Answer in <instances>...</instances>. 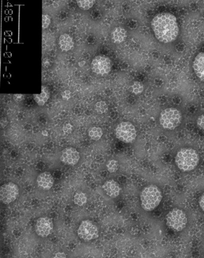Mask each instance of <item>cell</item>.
<instances>
[{
    "label": "cell",
    "instance_id": "1",
    "mask_svg": "<svg viewBox=\"0 0 204 258\" xmlns=\"http://www.w3.org/2000/svg\"><path fill=\"white\" fill-rule=\"evenodd\" d=\"M152 28L157 39L160 42L168 43L177 39L178 27L175 16L169 13H161L153 18Z\"/></svg>",
    "mask_w": 204,
    "mask_h": 258
},
{
    "label": "cell",
    "instance_id": "2",
    "mask_svg": "<svg viewBox=\"0 0 204 258\" xmlns=\"http://www.w3.org/2000/svg\"><path fill=\"white\" fill-rule=\"evenodd\" d=\"M141 207L146 212L155 210L162 200L161 190L155 185L144 187L140 195Z\"/></svg>",
    "mask_w": 204,
    "mask_h": 258
},
{
    "label": "cell",
    "instance_id": "3",
    "mask_svg": "<svg viewBox=\"0 0 204 258\" xmlns=\"http://www.w3.org/2000/svg\"><path fill=\"white\" fill-rule=\"evenodd\" d=\"M175 161L179 169L188 172L194 169L198 165L199 157L195 150L185 148L178 151Z\"/></svg>",
    "mask_w": 204,
    "mask_h": 258
},
{
    "label": "cell",
    "instance_id": "4",
    "mask_svg": "<svg viewBox=\"0 0 204 258\" xmlns=\"http://www.w3.org/2000/svg\"><path fill=\"white\" fill-rule=\"evenodd\" d=\"M159 121L162 127L173 130L181 123V112L174 108L166 109L161 112Z\"/></svg>",
    "mask_w": 204,
    "mask_h": 258
},
{
    "label": "cell",
    "instance_id": "5",
    "mask_svg": "<svg viewBox=\"0 0 204 258\" xmlns=\"http://www.w3.org/2000/svg\"><path fill=\"white\" fill-rule=\"evenodd\" d=\"M166 221L169 228L175 231H181L186 227L187 218L183 210L174 209L168 213Z\"/></svg>",
    "mask_w": 204,
    "mask_h": 258
},
{
    "label": "cell",
    "instance_id": "6",
    "mask_svg": "<svg viewBox=\"0 0 204 258\" xmlns=\"http://www.w3.org/2000/svg\"><path fill=\"white\" fill-rule=\"evenodd\" d=\"M118 139L125 143H131L136 140L137 131L134 125L130 122H122L115 131Z\"/></svg>",
    "mask_w": 204,
    "mask_h": 258
},
{
    "label": "cell",
    "instance_id": "7",
    "mask_svg": "<svg viewBox=\"0 0 204 258\" xmlns=\"http://www.w3.org/2000/svg\"><path fill=\"white\" fill-rule=\"evenodd\" d=\"M77 234L81 240L89 241L99 237V231L97 226L89 220L81 222L77 229Z\"/></svg>",
    "mask_w": 204,
    "mask_h": 258
},
{
    "label": "cell",
    "instance_id": "8",
    "mask_svg": "<svg viewBox=\"0 0 204 258\" xmlns=\"http://www.w3.org/2000/svg\"><path fill=\"white\" fill-rule=\"evenodd\" d=\"M20 195L18 185L14 182H9L2 185L0 189V199L4 204H9L17 200Z\"/></svg>",
    "mask_w": 204,
    "mask_h": 258
},
{
    "label": "cell",
    "instance_id": "9",
    "mask_svg": "<svg viewBox=\"0 0 204 258\" xmlns=\"http://www.w3.org/2000/svg\"><path fill=\"white\" fill-rule=\"evenodd\" d=\"M91 66L94 73L103 76L111 71L112 62L107 56L99 55L93 58Z\"/></svg>",
    "mask_w": 204,
    "mask_h": 258
},
{
    "label": "cell",
    "instance_id": "10",
    "mask_svg": "<svg viewBox=\"0 0 204 258\" xmlns=\"http://www.w3.org/2000/svg\"><path fill=\"white\" fill-rule=\"evenodd\" d=\"M53 230L52 220L48 217H42L37 220L36 224V234L39 237L45 238L51 235Z\"/></svg>",
    "mask_w": 204,
    "mask_h": 258
},
{
    "label": "cell",
    "instance_id": "11",
    "mask_svg": "<svg viewBox=\"0 0 204 258\" xmlns=\"http://www.w3.org/2000/svg\"><path fill=\"white\" fill-rule=\"evenodd\" d=\"M80 155L78 151L74 148H66L62 151L61 156V162L66 165L74 166L76 165L79 161Z\"/></svg>",
    "mask_w": 204,
    "mask_h": 258
},
{
    "label": "cell",
    "instance_id": "12",
    "mask_svg": "<svg viewBox=\"0 0 204 258\" xmlns=\"http://www.w3.org/2000/svg\"><path fill=\"white\" fill-rule=\"evenodd\" d=\"M37 184L38 187L43 190H49L54 184V178L51 173L44 172L40 174L37 178Z\"/></svg>",
    "mask_w": 204,
    "mask_h": 258
},
{
    "label": "cell",
    "instance_id": "13",
    "mask_svg": "<svg viewBox=\"0 0 204 258\" xmlns=\"http://www.w3.org/2000/svg\"><path fill=\"white\" fill-rule=\"evenodd\" d=\"M103 188L106 191V194L112 198L118 197L121 191L120 185L114 180L107 181L103 184Z\"/></svg>",
    "mask_w": 204,
    "mask_h": 258
},
{
    "label": "cell",
    "instance_id": "14",
    "mask_svg": "<svg viewBox=\"0 0 204 258\" xmlns=\"http://www.w3.org/2000/svg\"><path fill=\"white\" fill-rule=\"evenodd\" d=\"M193 69L196 76L204 82V52L198 53L194 58Z\"/></svg>",
    "mask_w": 204,
    "mask_h": 258
},
{
    "label": "cell",
    "instance_id": "15",
    "mask_svg": "<svg viewBox=\"0 0 204 258\" xmlns=\"http://www.w3.org/2000/svg\"><path fill=\"white\" fill-rule=\"evenodd\" d=\"M59 46L64 51H70L73 48L74 42L72 37L67 34H62L59 38Z\"/></svg>",
    "mask_w": 204,
    "mask_h": 258
},
{
    "label": "cell",
    "instance_id": "16",
    "mask_svg": "<svg viewBox=\"0 0 204 258\" xmlns=\"http://www.w3.org/2000/svg\"><path fill=\"white\" fill-rule=\"evenodd\" d=\"M127 37V31L122 27L116 28L112 34L113 42L115 43L123 42Z\"/></svg>",
    "mask_w": 204,
    "mask_h": 258
},
{
    "label": "cell",
    "instance_id": "17",
    "mask_svg": "<svg viewBox=\"0 0 204 258\" xmlns=\"http://www.w3.org/2000/svg\"><path fill=\"white\" fill-rule=\"evenodd\" d=\"M50 97L49 91L45 86L42 87V91L39 94H34V98L40 106H43L48 101Z\"/></svg>",
    "mask_w": 204,
    "mask_h": 258
},
{
    "label": "cell",
    "instance_id": "18",
    "mask_svg": "<svg viewBox=\"0 0 204 258\" xmlns=\"http://www.w3.org/2000/svg\"><path fill=\"white\" fill-rule=\"evenodd\" d=\"M87 197L83 191H77L74 196V203L78 206H83L86 204Z\"/></svg>",
    "mask_w": 204,
    "mask_h": 258
},
{
    "label": "cell",
    "instance_id": "19",
    "mask_svg": "<svg viewBox=\"0 0 204 258\" xmlns=\"http://www.w3.org/2000/svg\"><path fill=\"white\" fill-rule=\"evenodd\" d=\"M103 135V130L98 127H93L89 130V136L94 141H98L101 139Z\"/></svg>",
    "mask_w": 204,
    "mask_h": 258
},
{
    "label": "cell",
    "instance_id": "20",
    "mask_svg": "<svg viewBox=\"0 0 204 258\" xmlns=\"http://www.w3.org/2000/svg\"><path fill=\"white\" fill-rule=\"evenodd\" d=\"M77 5L84 11L89 10L95 4L96 0H76Z\"/></svg>",
    "mask_w": 204,
    "mask_h": 258
},
{
    "label": "cell",
    "instance_id": "21",
    "mask_svg": "<svg viewBox=\"0 0 204 258\" xmlns=\"http://www.w3.org/2000/svg\"><path fill=\"white\" fill-rule=\"evenodd\" d=\"M95 109L97 112L99 114H105L108 111V106L107 103L104 101L97 102L95 105Z\"/></svg>",
    "mask_w": 204,
    "mask_h": 258
},
{
    "label": "cell",
    "instance_id": "22",
    "mask_svg": "<svg viewBox=\"0 0 204 258\" xmlns=\"http://www.w3.org/2000/svg\"><path fill=\"white\" fill-rule=\"evenodd\" d=\"M106 167L108 168V171L111 173H114L118 171L119 167V163L117 160H111L106 164Z\"/></svg>",
    "mask_w": 204,
    "mask_h": 258
},
{
    "label": "cell",
    "instance_id": "23",
    "mask_svg": "<svg viewBox=\"0 0 204 258\" xmlns=\"http://www.w3.org/2000/svg\"><path fill=\"white\" fill-rule=\"evenodd\" d=\"M132 92L136 94H139L143 92L144 86L140 82H135L131 87Z\"/></svg>",
    "mask_w": 204,
    "mask_h": 258
},
{
    "label": "cell",
    "instance_id": "24",
    "mask_svg": "<svg viewBox=\"0 0 204 258\" xmlns=\"http://www.w3.org/2000/svg\"><path fill=\"white\" fill-rule=\"evenodd\" d=\"M51 24V17L48 15H43L42 17V27L43 29H46Z\"/></svg>",
    "mask_w": 204,
    "mask_h": 258
},
{
    "label": "cell",
    "instance_id": "25",
    "mask_svg": "<svg viewBox=\"0 0 204 258\" xmlns=\"http://www.w3.org/2000/svg\"><path fill=\"white\" fill-rule=\"evenodd\" d=\"M73 127L70 123L69 122H67L63 125V127H62V131H63L64 134L65 135H68L71 134V132H73Z\"/></svg>",
    "mask_w": 204,
    "mask_h": 258
},
{
    "label": "cell",
    "instance_id": "26",
    "mask_svg": "<svg viewBox=\"0 0 204 258\" xmlns=\"http://www.w3.org/2000/svg\"><path fill=\"white\" fill-rule=\"evenodd\" d=\"M197 125L204 131V115H200L197 119Z\"/></svg>",
    "mask_w": 204,
    "mask_h": 258
},
{
    "label": "cell",
    "instance_id": "27",
    "mask_svg": "<svg viewBox=\"0 0 204 258\" xmlns=\"http://www.w3.org/2000/svg\"><path fill=\"white\" fill-rule=\"evenodd\" d=\"M62 99L64 100H69L71 97V93L70 91L65 90L61 93Z\"/></svg>",
    "mask_w": 204,
    "mask_h": 258
},
{
    "label": "cell",
    "instance_id": "28",
    "mask_svg": "<svg viewBox=\"0 0 204 258\" xmlns=\"http://www.w3.org/2000/svg\"><path fill=\"white\" fill-rule=\"evenodd\" d=\"M199 204L200 208L204 212V193L202 195V196L200 197V200L199 201Z\"/></svg>",
    "mask_w": 204,
    "mask_h": 258
},
{
    "label": "cell",
    "instance_id": "29",
    "mask_svg": "<svg viewBox=\"0 0 204 258\" xmlns=\"http://www.w3.org/2000/svg\"><path fill=\"white\" fill-rule=\"evenodd\" d=\"M55 258H65L67 257V255H66V254L64 252H58L55 253Z\"/></svg>",
    "mask_w": 204,
    "mask_h": 258
},
{
    "label": "cell",
    "instance_id": "30",
    "mask_svg": "<svg viewBox=\"0 0 204 258\" xmlns=\"http://www.w3.org/2000/svg\"><path fill=\"white\" fill-rule=\"evenodd\" d=\"M42 135H43V136L48 137V132H47L46 131H43L42 132Z\"/></svg>",
    "mask_w": 204,
    "mask_h": 258
}]
</instances>
